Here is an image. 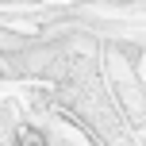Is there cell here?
Returning <instances> with one entry per match:
<instances>
[{
    "instance_id": "1",
    "label": "cell",
    "mask_w": 146,
    "mask_h": 146,
    "mask_svg": "<svg viewBox=\"0 0 146 146\" xmlns=\"http://www.w3.org/2000/svg\"><path fill=\"white\" fill-rule=\"evenodd\" d=\"M23 146H42V139L38 135H23Z\"/></svg>"
}]
</instances>
